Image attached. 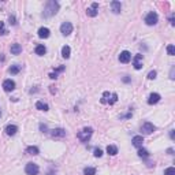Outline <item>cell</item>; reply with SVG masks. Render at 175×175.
Listing matches in <instances>:
<instances>
[{"label":"cell","instance_id":"obj_1","mask_svg":"<svg viewBox=\"0 0 175 175\" xmlns=\"http://www.w3.org/2000/svg\"><path fill=\"white\" fill-rule=\"evenodd\" d=\"M58 11H59V3L55 1V0H49V1H47L45 7H44L43 15H44V18H49V16L55 15Z\"/></svg>","mask_w":175,"mask_h":175},{"label":"cell","instance_id":"obj_2","mask_svg":"<svg viewBox=\"0 0 175 175\" xmlns=\"http://www.w3.org/2000/svg\"><path fill=\"white\" fill-rule=\"evenodd\" d=\"M92 134H93V129L92 127H84L78 134H77V137H78V139H80L81 142H88L89 138L92 137Z\"/></svg>","mask_w":175,"mask_h":175},{"label":"cell","instance_id":"obj_3","mask_svg":"<svg viewBox=\"0 0 175 175\" xmlns=\"http://www.w3.org/2000/svg\"><path fill=\"white\" fill-rule=\"evenodd\" d=\"M157 21H159V16H157V14L156 12H149L147 16H145V23L148 25V26H153V25L157 23Z\"/></svg>","mask_w":175,"mask_h":175},{"label":"cell","instance_id":"obj_4","mask_svg":"<svg viewBox=\"0 0 175 175\" xmlns=\"http://www.w3.org/2000/svg\"><path fill=\"white\" fill-rule=\"evenodd\" d=\"M38 171H40V168H38V166L34 164V163H28L26 164V167H25V172L28 175H37Z\"/></svg>","mask_w":175,"mask_h":175},{"label":"cell","instance_id":"obj_5","mask_svg":"<svg viewBox=\"0 0 175 175\" xmlns=\"http://www.w3.org/2000/svg\"><path fill=\"white\" fill-rule=\"evenodd\" d=\"M60 33H62L63 36H68V34H71V33H73L71 22H63V23L60 25Z\"/></svg>","mask_w":175,"mask_h":175},{"label":"cell","instance_id":"obj_6","mask_svg":"<svg viewBox=\"0 0 175 175\" xmlns=\"http://www.w3.org/2000/svg\"><path fill=\"white\" fill-rule=\"evenodd\" d=\"M155 130H156V127L152 123H149V122H145V123L141 126V131H142L144 134H151V133H153Z\"/></svg>","mask_w":175,"mask_h":175},{"label":"cell","instance_id":"obj_7","mask_svg":"<svg viewBox=\"0 0 175 175\" xmlns=\"http://www.w3.org/2000/svg\"><path fill=\"white\" fill-rule=\"evenodd\" d=\"M133 66H134L135 70H141L142 68V55H135L133 58Z\"/></svg>","mask_w":175,"mask_h":175},{"label":"cell","instance_id":"obj_8","mask_svg":"<svg viewBox=\"0 0 175 175\" xmlns=\"http://www.w3.org/2000/svg\"><path fill=\"white\" fill-rule=\"evenodd\" d=\"M131 60V53L129 51H123V52H120V55H119V62L120 63H129Z\"/></svg>","mask_w":175,"mask_h":175},{"label":"cell","instance_id":"obj_9","mask_svg":"<svg viewBox=\"0 0 175 175\" xmlns=\"http://www.w3.org/2000/svg\"><path fill=\"white\" fill-rule=\"evenodd\" d=\"M3 89L6 92H12L14 89H15V82L12 80H6L3 82Z\"/></svg>","mask_w":175,"mask_h":175},{"label":"cell","instance_id":"obj_10","mask_svg":"<svg viewBox=\"0 0 175 175\" xmlns=\"http://www.w3.org/2000/svg\"><path fill=\"white\" fill-rule=\"evenodd\" d=\"M51 135L53 138H63L66 135V130H63V129H53V130H51Z\"/></svg>","mask_w":175,"mask_h":175},{"label":"cell","instance_id":"obj_11","mask_svg":"<svg viewBox=\"0 0 175 175\" xmlns=\"http://www.w3.org/2000/svg\"><path fill=\"white\" fill-rule=\"evenodd\" d=\"M97 8H99V3H93L92 7L86 10V14L89 16H92V18H95V16L97 15Z\"/></svg>","mask_w":175,"mask_h":175},{"label":"cell","instance_id":"obj_12","mask_svg":"<svg viewBox=\"0 0 175 175\" xmlns=\"http://www.w3.org/2000/svg\"><path fill=\"white\" fill-rule=\"evenodd\" d=\"M131 142L134 145L135 148H141L142 147V142H144V137L142 135H134L133 139H131Z\"/></svg>","mask_w":175,"mask_h":175},{"label":"cell","instance_id":"obj_13","mask_svg":"<svg viewBox=\"0 0 175 175\" xmlns=\"http://www.w3.org/2000/svg\"><path fill=\"white\" fill-rule=\"evenodd\" d=\"M160 95L159 93H152L151 96H149V99H148V104H151V105H153V104H157L160 101Z\"/></svg>","mask_w":175,"mask_h":175},{"label":"cell","instance_id":"obj_14","mask_svg":"<svg viewBox=\"0 0 175 175\" xmlns=\"http://www.w3.org/2000/svg\"><path fill=\"white\" fill-rule=\"evenodd\" d=\"M49 34H51V32H49V29L48 28H40L38 29V37H40V38H48Z\"/></svg>","mask_w":175,"mask_h":175},{"label":"cell","instance_id":"obj_15","mask_svg":"<svg viewBox=\"0 0 175 175\" xmlns=\"http://www.w3.org/2000/svg\"><path fill=\"white\" fill-rule=\"evenodd\" d=\"M16 131H18V127H16L15 124H8L7 127H6V134L7 135H15Z\"/></svg>","mask_w":175,"mask_h":175},{"label":"cell","instance_id":"obj_16","mask_svg":"<svg viewBox=\"0 0 175 175\" xmlns=\"http://www.w3.org/2000/svg\"><path fill=\"white\" fill-rule=\"evenodd\" d=\"M111 7H112V11H114V14H119L120 10H122V4H120L119 1L114 0V1H111Z\"/></svg>","mask_w":175,"mask_h":175},{"label":"cell","instance_id":"obj_17","mask_svg":"<svg viewBox=\"0 0 175 175\" xmlns=\"http://www.w3.org/2000/svg\"><path fill=\"white\" fill-rule=\"evenodd\" d=\"M10 51H11L12 55H19L21 52H22V47H21L19 44H12L11 48H10Z\"/></svg>","mask_w":175,"mask_h":175},{"label":"cell","instance_id":"obj_18","mask_svg":"<svg viewBox=\"0 0 175 175\" xmlns=\"http://www.w3.org/2000/svg\"><path fill=\"white\" fill-rule=\"evenodd\" d=\"M34 52H36V55H38V56H44L45 55V52H47V48L44 47L43 44H40V45H37L36 47Z\"/></svg>","mask_w":175,"mask_h":175},{"label":"cell","instance_id":"obj_19","mask_svg":"<svg viewBox=\"0 0 175 175\" xmlns=\"http://www.w3.org/2000/svg\"><path fill=\"white\" fill-rule=\"evenodd\" d=\"M70 52H71V49H70L68 45H64V47L62 48V56H63L64 59H68V58H70Z\"/></svg>","mask_w":175,"mask_h":175},{"label":"cell","instance_id":"obj_20","mask_svg":"<svg viewBox=\"0 0 175 175\" xmlns=\"http://www.w3.org/2000/svg\"><path fill=\"white\" fill-rule=\"evenodd\" d=\"M36 108H37V110H40V111H48V110H49L48 104L43 103V101H37V103H36Z\"/></svg>","mask_w":175,"mask_h":175},{"label":"cell","instance_id":"obj_21","mask_svg":"<svg viewBox=\"0 0 175 175\" xmlns=\"http://www.w3.org/2000/svg\"><path fill=\"white\" fill-rule=\"evenodd\" d=\"M107 153L111 156H115L116 153H118V148L115 147V145H108L107 147Z\"/></svg>","mask_w":175,"mask_h":175},{"label":"cell","instance_id":"obj_22","mask_svg":"<svg viewBox=\"0 0 175 175\" xmlns=\"http://www.w3.org/2000/svg\"><path fill=\"white\" fill-rule=\"evenodd\" d=\"M26 152H28L29 155H38V153H40V151H38V148L37 147H28L26 148Z\"/></svg>","mask_w":175,"mask_h":175},{"label":"cell","instance_id":"obj_23","mask_svg":"<svg viewBox=\"0 0 175 175\" xmlns=\"http://www.w3.org/2000/svg\"><path fill=\"white\" fill-rule=\"evenodd\" d=\"M138 156H139V157H142V159H147V157H149V152H148L147 149L139 148V149H138Z\"/></svg>","mask_w":175,"mask_h":175},{"label":"cell","instance_id":"obj_24","mask_svg":"<svg viewBox=\"0 0 175 175\" xmlns=\"http://www.w3.org/2000/svg\"><path fill=\"white\" fill-rule=\"evenodd\" d=\"M8 71L11 73V74H18V73L21 71V66H18V64H14V66H11V67L8 68Z\"/></svg>","mask_w":175,"mask_h":175},{"label":"cell","instance_id":"obj_25","mask_svg":"<svg viewBox=\"0 0 175 175\" xmlns=\"http://www.w3.org/2000/svg\"><path fill=\"white\" fill-rule=\"evenodd\" d=\"M84 174L85 175H96V168L93 167H86L84 170Z\"/></svg>","mask_w":175,"mask_h":175},{"label":"cell","instance_id":"obj_26","mask_svg":"<svg viewBox=\"0 0 175 175\" xmlns=\"http://www.w3.org/2000/svg\"><path fill=\"white\" fill-rule=\"evenodd\" d=\"M116 101H118V95H116V93H112L111 99L108 100V104H111V105H112V104H115Z\"/></svg>","mask_w":175,"mask_h":175},{"label":"cell","instance_id":"obj_27","mask_svg":"<svg viewBox=\"0 0 175 175\" xmlns=\"http://www.w3.org/2000/svg\"><path fill=\"white\" fill-rule=\"evenodd\" d=\"M108 97H110V93H108V92H104V93H103V99L100 100V101H101L103 104H107L108 103Z\"/></svg>","mask_w":175,"mask_h":175},{"label":"cell","instance_id":"obj_28","mask_svg":"<svg viewBox=\"0 0 175 175\" xmlns=\"http://www.w3.org/2000/svg\"><path fill=\"white\" fill-rule=\"evenodd\" d=\"M164 175H175V168H174V167H168V168H166V171H164Z\"/></svg>","mask_w":175,"mask_h":175},{"label":"cell","instance_id":"obj_29","mask_svg":"<svg viewBox=\"0 0 175 175\" xmlns=\"http://www.w3.org/2000/svg\"><path fill=\"white\" fill-rule=\"evenodd\" d=\"M167 52H168V55H170V56H174L175 55V47H174V45H168V47H167Z\"/></svg>","mask_w":175,"mask_h":175},{"label":"cell","instance_id":"obj_30","mask_svg":"<svg viewBox=\"0 0 175 175\" xmlns=\"http://www.w3.org/2000/svg\"><path fill=\"white\" fill-rule=\"evenodd\" d=\"M93 155H95L96 157H101V156H103V151H101L100 148H96V149H95V153H93Z\"/></svg>","mask_w":175,"mask_h":175},{"label":"cell","instance_id":"obj_31","mask_svg":"<svg viewBox=\"0 0 175 175\" xmlns=\"http://www.w3.org/2000/svg\"><path fill=\"white\" fill-rule=\"evenodd\" d=\"M156 75H157V73H156L155 70H153V71H151L149 74H148V78H149V80H155Z\"/></svg>","mask_w":175,"mask_h":175},{"label":"cell","instance_id":"obj_32","mask_svg":"<svg viewBox=\"0 0 175 175\" xmlns=\"http://www.w3.org/2000/svg\"><path fill=\"white\" fill-rule=\"evenodd\" d=\"M6 33H7V30L4 29V23L0 22V34H6Z\"/></svg>","mask_w":175,"mask_h":175},{"label":"cell","instance_id":"obj_33","mask_svg":"<svg viewBox=\"0 0 175 175\" xmlns=\"http://www.w3.org/2000/svg\"><path fill=\"white\" fill-rule=\"evenodd\" d=\"M40 129H41V130H43V133H47V130H48L47 124H43V123L40 124Z\"/></svg>","mask_w":175,"mask_h":175},{"label":"cell","instance_id":"obj_34","mask_svg":"<svg viewBox=\"0 0 175 175\" xmlns=\"http://www.w3.org/2000/svg\"><path fill=\"white\" fill-rule=\"evenodd\" d=\"M49 78H51V80H56V78H58V74H56V73H51V74H49Z\"/></svg>","mask_w":175,"mask_h":175},{"label":"cell","instance_id":"obj_35","mask_svg":"<svg viewBox=\"0 0 175 175\" xmlns=\"http://www.w3.org/2000/svg\"><path fill=\"white\" fill-rule=\"evenodd\" d=\"M10 23H11V25H16L15 16H10Z\"/></svg>","mask_w":175,"mask_h":175},{"label":"cell","instance_id":"obj_36","mask_svg":"<svg viewBox=\"0 0 175 175\" xmlns=\"http://www.w3.org/2000/svg\"><path fill=\"white\" fill-rule=\"evenodd\" d=\"M170 22H171V25H175V22H174V14H172L171 18H170Z\"/></svg>","mask_w":175,"mask_h":175},{"label":"cell","instance_id":"obj_37","mask_svg":"<svg viewBox=\"0 0 175 175\" xmlns=\"http://www.w3.org/2000/svg\"><path fill=\"white\" fill-rule=\"evenodd\" d=\"M170 137H171V139H174V130H170Z\"/></svg>","mask_w":175,"mask_h":175},{"label":"cell","instance_id":"obj_38","mask_svg":"<svg viewBox=\"0 0 175 175\" xmlns=\"http://www.w3.org/2000/svg\"><path fill=\"white\" fill-rule=\"evenodd\" d=\"M49 88H51V93H56V90L53 89V86H49Z\"/></svg>","mask_w":175,"mask_h":175},{"label":"cell","instance_id":"obj_39","mask_svg":"<svg viewBox=\"0 0 175 175\" xmlns=\"http://www.w3.org/2000/svg\"><path fill=\"white\" fill-rule=\"evenodd\" d=\"M0 118H1V110H0Z\"/></svg>","mask_w":175,"mask_h":175}]
</instances>
